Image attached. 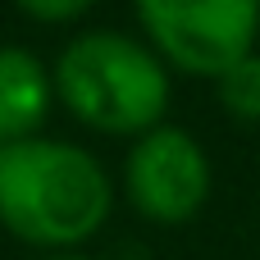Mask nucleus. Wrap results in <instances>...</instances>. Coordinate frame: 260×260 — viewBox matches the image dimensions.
Here are the masks:
<instances>
[{
  "mask_svg": "<svg viewBox=\"0 0 260 260\" xmlns=\"http://www.w3.org/2000/svg\"><path fill=\"white\" fill-rule=\"evenodd\" d=\"M55 101L46 64L27 46H0V142L37 137Z\"/></svg>",
  "mask_w": 260,
  "mask_h": 260,
  "instance_id": "5",
  "label": "nucleus"
},
{
  "mask_svg": "<svg viewBox=\"0 0 260 260\" xmlns=\"http://www.w3.org/2000/svg\"><path fill=\"white\" fill-rule=\"evenodd\" d=\"M27 18H37V23H69V18H78V14H87L96 0H14Z\"/></svg>",
  "mask_w": 260,
  "mask_h": 260,
  "instance_id": "7",
  "label": "nucleus"
},
{
  "mask_svg": "<svg viewBox=\"0 0 260 260\" xmlns=\"http://www.w3.org/2000/svg\"><path fill=\"white\" fill-rule=\"evenodd\" d=\"M123 192L151 224H187L210 197V155L187 128L160 123L142 133L123 160Z\"/></svg>",
  "mask_w": 260,
  "mask_h": 260,
  "instance_id": "4",
  "label": "nucleus"
},
{
  "mask_svg": "<svg viewBox=\"0 0 260 260\" xmlns=\"http://www.w3.org/2000/svg\"><path fill=\"white\" fill-rule=\"evenodd\" d=\"M41 260H91V256H73V251H55V256H41Z\"/></svg>",
  "mask_w": 260,
  "mask_h": 260,
  "instance_id": "8",
  "label": "nucleus"
},
{
  "mask_svg": "<svg viewBox=\"0 0 260 260\" xmlns=\"http://www.w3.org/2000/svg\"><path fill=\"white\" fill-rule=\"evenodd\" d=\"M160 59L197 78H224L256 50L260 0H133Z\"/></svg>",
  "mask_w": 260,
  "mask_h": 260,
  "instance_id": "3",
  "label": "nucleus"
},
{
  "mask_svg": "<svg viewBox=\"0 0 260 260\" xmlns=\"http://www.w3.org/2000/svg\"><path fill=\"white\" fill-rule=\"evenodd\" d=\"M219 82V105L247 123H260V55L251 50L247 59H238Z\"/></svg>",
  "mask_w": 260,
  "mask_h": 260,
  "instance_id": "6",
  "label": "nucleus"
},
{
  "mask_svg": "<svg viewBox=\"0 0 260 260\" xmlns=\"http://www.w3.org/2000/svg\"><path fill=\"white\" fill-rule=\"evenodd\" d=\"M105 165L55 137L0 142V224L32 247H78L110 215Z\"/></svg>",
  "mask_w": 260,
  "mask_h": 260,
  "instance_id": "1",
  "label": "nucleus"
},
{
  "mask_svg": "<svg viewBox=\"0 0 260 260\" xmlns=\"http://www.w3.org/2000/svg\"><path fill=\"white\" fill-rule=\"evenodd\" d=\"M50 82L78 123L96 133H114V137H142L160 128L169 110L165 59L151 46L105 27L78 32L59 50Z\"/></svg>",
  "mask_w": 260,
  "mask_h": 260,
  "instance_id": "2",
  "label": "nucleus"
}]
</instances>
